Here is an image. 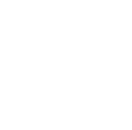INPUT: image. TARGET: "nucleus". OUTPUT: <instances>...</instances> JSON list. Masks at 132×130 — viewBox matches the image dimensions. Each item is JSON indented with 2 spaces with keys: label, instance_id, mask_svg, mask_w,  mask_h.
<instances>
[]
</instances>
